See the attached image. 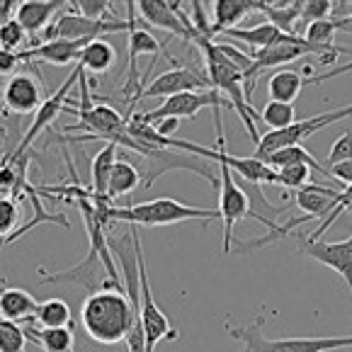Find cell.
I'll return each instance as SVG.
<instances>
[{
    "label": "cell",
    "instance_id": "cell-25",
    "mask_svg": "<svg viewBox=\"0 0 352 352\" xmlns=\"http://www.w3.org/2000/svg\"><path fill=\"white\" fill-rule=\"evenodd\" d=\"M22 197H27L32 202L34 217H32L27 223H22V226L17 228L15 233H12V236L6 241V243H15V241H20L22 236H25V233H30L32 228H36L39 223H56V226L71 228V221L66 219V214H52V212H47V209L42 207V199H39V190H36V187H32L30 182H27L25 190H22Z\"/></svg>",
    "mask_w": 352,
    "mask_h": 352
},
{
    "label": "cell",
    "instance_id": "cell-33",
    "mask_svg": "<svg viewBox=\"0 0 352 352\" xmlns=\"http://www.w3.org/2000/svg\"><path fill=\"white\" fill-rule=\"evenodd\" d=\"M260 122H263L270 131H282L296 122V109H294V104L270 100V102H265L263 112H260Z\"/></svg>",
    "mask_w": 352,
    "mask_h": 352
},
{
    "label": "cell",
    "instance_id": "cell-35",
    "mask_svg": "<svg viewBox=\"0 0 352 352\" xmlns=\"http://www.w3.org/2000/svg\"><path fill=\"white\" fill-rule=\"evenodd\" d=\"M20 204L12 197H0V243L3 239H10L12 233L20 228Z\"/></svg>",
    "mask_w": 352,
    "mask_h": 352
},
{
    "label": "cell",
    "instance_id": "cell-21",
    "mask_svg": "<svg viewBox=\"0 0 352 352\" xmlns=\"http://www.w3.org/2000/svg\"><path fill=\"white\" fill-rule=\"evenodd\" d=\"M253 12L267 15L270 25H275L280 32L292 36H304L306 27L301 22V3H260L253 0Z\"/></svg>",
    "mask_w": 352,
    "mask_h": 352
},
{
    "label": "cell",
    "instance_id": "cell-30",
    "mask_svg": "<svg viewBox=\"0 0 352 352\" xmlns=\"http://www.w3.org/2000/svg\"><path fill=\"white\" fill-rule=\"evenodd\" d=\"M263 163L270 168V170H282V168L301 166V163H306V166H311L314 170L321 173V175L331 177L328 166H321V163H318L316 158L304 148V146H292V148H282V151H277V153H270L267 158H263Z\"/></svg>",
    "mask_w": 352,
    "mask_h": 352
},
{
    "label": "cell",
    "instance_id": "cell-38",
    "mask_svg": "<svg viewBox=\"0 0 352 352\" xmlns=\"http://www.w3.org/2000/svg\"><path fill=\"white\" fill-rule=\"evenodd\" d=\"M336 6L338 3H333V0H306V3H301V22L311 25V22L328 20Z\"/></svg>",
    "mask_w": 352,
    "mask_h": 352
},
{
    "label": "cell",
    "instance_id": "cell-41",
    "mask_svg": "<svg viewBox=\"0 0 352 352\" xmlns=\"http://www.w3.org/2000/svg\"><path fill=\"white\" fill-rule=\"evenodd\" d=\"M22 63V56L20 52H10V49H3L0 47V78H12L17 71V66Z\"/></svg>",
    "mask_w": 352,
    "mask_h": 352
},
{
    "label": "cell",
    "instance_id": "cell-6",
    "mask_svg": "<svg viewBox=\"0 0 352 352\" xmlns=\"http://www.w3.org/2000/svg\"><path fill=\"white\" fill-rule=\"evenodd\" d=\"M144 158V185L141 187H151L161 175L170 170H192L202 175L204 180L212 187L219 190V182H221V175L217 173L212 161L207 158H199V155L185 153V151H175V148H163V146H146L144 153H139Z\"/></svg>",
    "mask_w": 352,
    "mask_h": 352
},
{
    "label": "cell",
    "instance_id": "cell-10",
    "mask_svg": "<svg viewBox=\"0 0 352 352\" xmlns=\"http://www.w3.org/2000/svg\"><path fill=\"white\" fill-rule=\"evenodd\" d=\"M129 20H88L78 12H63L54 25L47 27L42 34V44L52 39H71V42H93L102 39V34H114V32H129Z\"/></svg>",
    "mask_w": 352,
    "mask_h": 352
},
{
    "label": "cell",
    "instance_id": "cell-42",
    "mask_svg": "<svg viewBox=\"0 0 352 352\" xmlns=\"http://www.w3.org/2000/svg\"><path fill=\"white\" fill-rule=\"evenodd\" d=\"M345 73H352V61L350 63H342V66H336L331 71H323L314 78H306V85H318V83H326L331 78H338V76H345Z\"/></svg>",
    "mask_w": 352,
    "mask_h": 352
},
{
    "label": "cell",
    "instance_id": "cell-46",
    "mask_svg": "<svg viewBox=\"0 0 352 352\" xmlns=\"http://www.w3.org/2000/svg\"><path fill=\"white\" fill-rule=\"evenodd\" d=\"M0 197H6V195H3V190H0Z\"/></svg>",
    "mask_w": 352,
    "mask_h": 352
},
{
    "label": "cell",
    "instance_id": "cell-40",
    "mask_svg": "<svg viewBox=\"0 0 352 352\" xmlns=\"http://www.w3.org/2000/svg\"><path fill=\"white\" fill-rule=\"evenodd\" d=\"M345 161H352V131H345V134L336 139L331 153H328V168Z\"/></svg>",
    "mask_w": 352,
    "mask_h": 352
},
{
    "label": "cell",
    "instance_id": "cell-2",
    "mask_svg": "<svg viewBox=\"0 0 352 352\" xmlns=\"http://www.w3.org/2000/svg\"><path fill=\"white\" fill-rule=\"evenodd\" d=\"M195 47L202 52L204 56V71L209 76V83H212V90H217L219 95H223L231 109H236L241 117V122L245 124L248 129L250 139L255 141V146L260 144V134H258V126L255 122H260V114L255 112V107L248 102L245 98V76L226 54L219 49L217 39H207L197 32L195 36Z\"/></svg>",
    "mask_w": 352,
    "mask_h": 352
},
{
    "label": "cell",
    "instance_id": "cell-24",
    "mask_svg": "<svg viewBox=\"0 0 352 352\" xmlns=\"http://www.w3.org/2000/svg\"><path fill=\"white\" fill-rule=\"evenodd\" d=\"M117 144H104L98 153L93 155L90 161V192H93L95 199H109L107 197V187H109V177H112V168L117 163ZM112 202V199H109Z\"/></svg>",
    "mask_w": 352,
    "mask_h": 352
},
{
    "label": "cell",
    "instance_id": "cell-23",
    "mask_svg": "<svg viewBox=\"0 0 352 352\" xmlns=\"http://www.w3.org/2000/svg\"><path fill=\"white\" fill-rule=\"evenodd\" d=\"M39 309L36 299L27 289L20 287H6L0 289V316L12 323H30L34 321V314Z\"/></svg>",
    "mask_w": 352,
    "mask_h": 352
},
{
    "label": "cell",
    "instance_id": "cell-32",
    "mask_svg": "<svg viewBox=\"0 0 352 352\" xmlns=\"http://www.w3.org/2000/svg\"><path fill=\"white\" fill-rule=\"evenodd\" d=\"M73 314L63 299H47L39 304L34 314L36 328H71Z\"/></svg>",
    "mask_w": 352,
    "mask_h": 352
},
{
    "label": "cell",
    "instance_id": "cell-19",
    "mask_svg": "<svg viewBox=\"0 0 352 352\" xmlns=\"http://www.w3.org/2000/svg\"><path fill=\"white\" fill-rule=\"evenodd\" d=\"M345 190V187H342ZM342 190H333L326 185H306L294 192V204L304 212V217L323 219L326 221L342 202Z\"/></svg>",
    "mask_w": 352,
    "mask_h": 352
},
{
    "label": "cell",
    "instance_id": "cell-31",
    "mask_svg": "<svg viewBox=\"0 0 352 352\" xmlns=\"http://www.w3.org/2000/svg\"><path fill=\"white\" fill-rule=\"evenodd\" d=\"M30 340H34L44 352H73V328H25Z\"/></svg>",
    "mask_w": 352,
    "mask_h": 352
},
{
    "label": "cell",
    "instance_id": "cell-27",
    "mask_svg": "<svg viewBox=\"0 0 352 352\" xmlns=\"http://www.w3.org/2000/svg\"><path fill=\"white\" fill-rule=\"evenodd\" d=\"M306 80L299 71H292V68H282V71L272 73L267 80V93L270 100L285 104H294V100L299 98V93L304 90Z\"/></svg>",
    "mask_w": 352,
    "mask_h": 352
},
{
    "label": "cell",
    "instance_id": "cell-37",
    "mask_svg": "<svg viewBox=\"0 0 352 352\" xmlns=\"http://www.w3.org/2000/svg\"><path fill=\"white\" fill-rule=\"evenodd\" d=\"M0 47L10 49V52H25L30 49V36L22 30V25L17 20H10L8 25L0 27Z\"/></svg>",
    "mask_w": 352,
    "mask_h": 352
},
{
    "label": "cell",
    "instance_id": "cell-11",
    "mask_svg": "<svg viewBox=\"0 0 352 352\" xmlns=\"http://www.w3.org/2000/svg\"><path fill=\"white\" fill-rule=\"evenodd\" d=\"M47 95H44V83L39 73H15L8 78L0 88V102L6 114H32L39 112Z\"/></svg>",
    "mask_w": 352,
    "mask_h": 352
},
{
    "label": "cell",
    "instance_id": "cell-26",
    "mask_svg": "<svg viewBox=\"0 0 352 352\" xmlns=\"http://www.w3.org/2000/svg\"><path fill=\"white\" fill-rule=\"evenodd\" d=\"M212 6H214L212 36L228 30H236L239 22H243L253 12V0H217Z\"/></svg>",
    "mask_w": 352,
    "mask_h": 352
},
{
    "label": "cell",
    "instance_id": "cell-12",
    "mask_svg": "<svg viewBox=\"0 0 352 352\" xmlns=\"http://www.w3.org/2000/svg\"><path fill=\"white\" fill-rule=\"evenodd\" d=\"M219 175H221V182H219V217H221L223 223V253L228 255L233 243V228L241 219L248 217L250 204L226 163H219Z\"/></svg>",
    "mask_w": 352,
    "mask_h": 352
},
{
    "label": "cell",
    "instance_id": "cell-18",
    "mask_svg": "<svg viewBox=\"0 0 352 352\" xmlns=\"http://www.w3.org/2000/svg\"><path fill=\"white\" fill-rule=\"evenodd\" d=\"M63 6H68V3H61V0H25V3H20V8H17V12H15L17 15L15 20L20 22L22 30L30 36V49L42 44L39 42V34L47 32L52 17L56 15Z\"/></svg>",
    "mask_w": 352,
    "mask_h": 352
},
{
    "label": "cell",
    "instance_id": "cell-13",
    "mask_svg": "<svg viewBox=\"0 0 352 352\" xmlns=\"http://www.w3.org/2000/svg\"><path fill=\"white\" fill-rule=\"evenodd\" d=\"M199 90H212L207 71L195 66H175L170 71L161 73L158 78H153L148 85H144V90L139 93L136 102L148 98H173V95L182 93H199ZM134 102V104H136Z\"/></svg>",
    "mask_w": 352,
    "mask_h": 352
},
{
    "label": "cell",
    "instance_id": "cell-9",
    "mask_svg": "<svg viewBox=\"0 0 352 352\" xmlns=\"http://www.w3.org/2000/svg\"><path fill=\"white\" fill-rule=\"evenodd\" d=\"M204 107L221 109V107H231V104H228L226 100H223V95H219L217 90H199V93L173 95L166 102H161V107H155L144 114H134V117L139 122H144V124L158 126L166 120H192V117H197Z\"/></svg>",
    "mask_w": 352,
    "mask_h": 352
},
{
    "label": "cell",
    "instance_id": "cell-16",
    "mask_svg": "<svg viewBox=\"0 0 352 352\" xmlns=\"http://www.w3.org/2000/svg\"><path fill=\"white\" fill-rule=\"evenodd\" d=\"M180 6L182 3H166V0H139L136 12H139L146 25L170 32V34L180 36L185 42H195L197 30H195L192 20L185 15V10Z\"/></svg>",
    "mask_w": 352,
    "mask_h": 352
},
{
    "label": "cell",
    "instance_id": "cell-1",
    "mask_svg": "<svg viewBox=\"0 0 352 352\" xmlns=\"http://www.w3.org/2000/svg\"><path fill=\"white\" fill-rule=\"evenodd\" d=\"M141 318L139 309L129 301L124 289H100L85 296L80 306V326L90 340L100 345H117L129 338L134 323Z\"/></svg>",
    "mask_w": 352,
    "mask_h": 352
},
{
    "label": "cell",
    "instance_id": "cell-15",
    "mask_svg": "<svg viewBox=\"0 0 352 352\" xmlns=\"http://www.w3.org/2000/svg\"><path fill=\"white\" fill-rule=\"evenodd\" d=\"M139 270H141V326H144V336H146V352H155L158 342L175 340L177 331L170 326V321H168V316L163 314V309L155 304V299H153L148 272H146L144 250H141V255H139Z\"/></svg>",
    "mask_w": 352,
    "mask_h": 352
},
{
    "label": "cell",
    "instance_id": "cell-43",
    "mask_svg": "<svg viewBox=\"0 0 352 352\" xmlns=\"http://www.w3.org/2000/svg\"><path fill=\"white\" fill-rule=\"evenodd\" d=\"M328 170H331V177H336V182H340L342 187L352 185V161L338 163V166H331Z\"/></svg>",
    "mask_w": 352,
    "mask_h": 352
},
{
    "label": "cell",
    "instance_id": "cell-28",
    "mask_svg": "<svg viewBox=\"0 0 352 352\" xmlns=\"http://www.w3.org/2000/svg\"><path fill=\"white\" fill-rule=\"evenodd\" d=\"M114 63H117V49L107 39H93L78 58V66L85 73H95V76L107 73L109 68H114Z\"/></svg>",
    "mask_w": 352,
    "mask_h": 352
},
{
    "label": "cell",
    "instance_id": "cell-36",
    "mask_svg": "<svg viewBox=\"0 0 352 352\" xmlns=\"http://www.w3.org/2000/svg\"><path fill=\"white\" fill-rule=\"evenodd\" d=\"M275 185H282L294 192L311 185V166L301 163V166H289V168H282V170H275Z\"/></svg>",
    "mask_w": 352,
    "mask_h": 352
},
{
    "label": "cell",
    "instance_id": "cell-39",
    "mask_svg": "<svg viewBox=\"0 0 352 352\" xmlns=\"http://www.w3.org/2000/svg\"><path fill=\"white\" fill-rule=\"evenodd\" d=\"M73 6H76L78 15L88 17V20H107L114 3H107V0H78Z\"/></svg>",
    "mask_w": 352,
    "mask_h": 352
},
{
    "label": "cell",
    "instance_id": "cell-4",
    "mask_svg": "<svg viewBox=\"0 0 352 352\" xmlns=\"http://www.w3.org/2000/svg\"><path fill=\"white\" fill-rule=\"evenodd\" d=\"M66 112L76 114L78 124L68 126L66 131H80L83 134L66 136L63 141H107V144H117L126 151L139 153L141 144L129 136V120L126 114H120L109 104H93L90 100V88H88V76H80V104L78 107H66Z\"/></svg>",
    "mask_w": 352,
    "mask_h": 352
},
{
    "label": "cell",
    "instance_id": "cell-8",
    "mask_svg": "<svg viewBox=\"0 0 352 352\" xmlns=\"http://www.w3.org/2000/svg\"><path fill=\"white\" fill-rule=\"evenodd\" d=\"M347 117H352V104L316 114V117H309V120L294 122V124L282 131H267L265 136H260V144L255 146V158L263 161L270 153H277L282 148H292V146H301V141H306L309 136L316 134V131L326 129V126L336 124V122L347 120Z\"/></svg>",
    "mask_w": 352,
    "mask_h": 352
},
{
    "label": "cell",
    "instance_id": "cell-20",
    "mask_svg": "<svg viewBox=\"0 0 352 352\" xmlns=\"http://www.w3.org/2000/svg\"><path fill=\"white\" fill-rule=\"evenodd\" d=\"M90 42H71V39H52V42H44L39 47H32L20 52L22 63H34L44 61L52 63V66H68V63H78L83 49Z\"/></svg>",
    "mask_w": 352,
    "mask_h": 352
},
{
    "label": "cell",
    "instance_id": "cell-29",
    "mask_svg": "<svg viewBox=\"0 0 352 352\" xmlns=\"http://www.w3.org/2000/svg\"><path fill=\"white\" fill-rule=\"evenodd\" d=\"M144 175L139 173V168L134 163H129L126 158H117L112 168V177H109V187H107V197L112 199H120L124 195H131L136 187L144 185Z\"/></svg>",
    "mask_w": 352,
    "mask_h": 352
},
{
    "label": "cell",
    "instance_id": "cell-5",
    "mask_svg": "<svg viewBox=\"0 0 352 352\" xmlns=\"http://www.w3.org/2000/svg\"><path fill=\"white\" fill-rule=\"evenodd\" d=\"M267 321L265 314H260L258 321L248 326H228L226 333L245 345L243 352H333L352 347V336H311V338H280L272 340L263 333Z\"/></svg>",
    "mask_w": 352,
    "mask_h": 352
},
{
    "label": "cell",
    "instance_id": "cell-14",
    "mask_svg": "<svg viewBox=\"0 0 352 352\" xmlns=\"http://www.w3.org/2000/svg\"><path fill=\"white\" fill-rule=\"evenodd\" d=\"M80 76H83V68L80 66H76L73 68V73L66 78L61 83V88L56 90L54 95H49L47 100H44V104L39 107V112L34 114V120H32V124H30V129L25 131V136H22V141L15 146V151H10V153L6 155L8 161H12V158H20V155H25L27 151H30V146H32V141L36 139V136L42 134L47 126H52L54 122H56V117L61 112H66V107H68V93H71V88L76 85V80H80Z\"/></svg>",
    "mask_w": 352,
    "mask_h": 352
},
{
    "label": "cell",
    "instance_id": "cell-22",
    "mask_svg": "<svg viewBox=\"0 0 352 352\" xmlns=\"http://www.w3.org/2000/svg\"><path fill=\"white\" fill-rule=\"evenodd\" d=\"M223 34H226L228 39H233L236 47H250V54L272 47V44L285 42L287 36H289L277 30L275 25H270V22H260V25H253V27H236V30H228V32H223Z\"/></svg>",
    "mask_w": 352,
    "mask_h": 352
},
{
    "label": "cell",
    "instance_id": "cell-3",
    "mask_svg": "<svg viewBox=\"0 0 352 352\" xmlns=\"http://www.w3.org/2000/svg\"><path fill=\"white\" fill-rule=\"evenodd\" d=\"M95 214L98 221L102 223V228H107L114 221H124L131 226H170V223L190 221V219H204L212 223L219 217V209H202V207H190L182 204L173 197H158L151 202H139L131 207H114V202L109 199H95Z\"/></svg>",
    "mask_w": 352,
    "mask_h": 352
},
{
    "label": "cell",
    "instance_id": "cell-34",
    "mask_svg": "<svg viewBox=\"0 0 352 352\" xmlns=\"http://www.w3.org/2000/svg\"><path fill=\"white\" fill-rule=\"evenodd\" d=\"M27 340H30V336L20 323H0V352H25Z\"/></svg>",
    "mask_w": 352,
    "mask_h": 352
},
{
    "label": "cell",
    "instance_id": "cell-44",
    "mask_svg": "<svg viewBox=\"0 0 352 352\" xmlns=\"http://www.w3.org/2000/svg\"><path fill=\"white\" fill-rule=\"evenodd\" d=\"M20 3L17 0H0V27L12 20V12H17Z\"/></svg>",
    "mask_w": 352,
    "mask_h": 352
},
{
    "label": "cell",
    "instance_id": "cell-17",
    "mask_svg": "<svg viewBox=\"0 0 352 352\" xmlns=\"http://www.w3.org/2000/svg\"><path fill=\"white\" fill-rule=\"evenodd\" d=\"M299 250L306 258L316 260V263L331 267L333 272L345 280L347 289L352 294V233L345 241H336V243H328V241H301Z\"/></svg>",
    "mask_w": 352,
    "mask_h": 352
},
{
    "label": "cell",
    "instance_id": "cell-45",
    "mask_svg": "<svg viewBox=\"0 0 352 352\" xmlns=\"http://www.w3.org/2000/svg\"><path fill=\"white\" fill-rule=\"evenodd\" d=\"M352 6V3H350ZM336 27L338 30H350L352 32V15L350 17H340V20H336Z\"/></svg>",
    "mask_w": 352,
    "mask_h": 352
},
{
    "label": "cell",
    "instance_id": "cell-7",
    "mask_svg": "<svg viewBox=\"0 0 352 352\" xmlns=\"http://www.w3.org/2000/svg\"><path fill=\"white\" fill-rule=\"evenodd\" d=\"M126 6V12H129V73H126V83L124 88H122V95L126 98V120H131V109H134V102L136 98H139V93L144 90V78L139 76V56H153L158 58V54H166L168 58H170V63H177L175 58L170 56V54L166 52V44L158 42L153 34H151L148 30H146V25H139L136 22V3H124Z\"/></svg>",
    "mask_w": 352,
    "mask_h": 352
}]
</instances>
